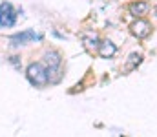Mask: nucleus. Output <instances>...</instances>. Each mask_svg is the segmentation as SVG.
<instances>
[{
	"label": "nucleus",
	"mask_w": 157,
	"mask_h": 137,
	"mask_svg": "<svg viewBox=\"0 0 157 137\" xmlns=\"http://www.w3.org/2000/svg\"><path fill=\"white\" fill-rule=\"evenodd\" d=\"M155 15H157V7H155Z\"/></svg>",
	"instance_id": "obj_10"
},
{
	"label": "nucleus",
	"mask_w": 157,
	"mask_h": 137,
	"mask_svg": "<svg viewBox=\"0 0 157 137\" xmlns=\"http://www.w3.org/2000/svg\"><path fill=\"white\" fill-rule=\"evenodd\" d=\"M40 39H42V35H37L33 29H26V31H22V33L11 35V37H9V42H11V46H22V44H26V42L40 40Z\"/></svg>",
	"instance_id": "obj_3"
},
{
	"label": "nucleus",
	"mask_w": 157,
	"mask_h": 137,
	"mask_svg": "<svg viewBox=\"0 0 157 137\" xmlns=\"http://www.w3.org/2000/svg\"><path fill=\"white\" fill-rule=\"evenodd\" d=\"M150 29H152V26H150V22H146V20H137V22L132 24V33H133L137 39L148 37V35H150Z\"/></svg>",
	"instance_id": "obj_5"
},
{
	"label": "nucleus",
	"mask_w": 157,
	"mask_h": 137,
	"mask_svg": "<svg viewBox=\"0 0 157 137\" xmlns=\"http://www.w3.org/2000/svg\"><path fill=\"white\" fill-rule=\"evenodd\" d=\"M148 7L150 6L146 2H133V4H130V13L135 15V17H143L148 11Z\"/></svg>",
	"instance_id": "obj_8"
},
{
	"label": "nucleus",
	"mask_w": 157,
	"mask_h": 137,
	"mask_svg": "<svg viewBox=\"0 0 157 137\" xmlns=\"http://www.w3.org/2000/svg\"><path fill=\"white\" fill-rule=\"evenodd\" d=\"M46 64H48V75H51V73H55V71H59V68H60V55H59V51H48L46 53Z\"/></svg>",
	"instance_id": "obj_4"
},
{
	"label": "nucleus",
	"mask_w": 157,
	"mask_h": 137,
	"mask_svg": "<svg viewBox=\"0 0 157 137\" xmlns=\"http://www.w3.org/2000/svg\"><path fill=\"white\" fill-rule=\"evenodd\" d=\"M82 42L86 44V48H90V49H99V37L95 35V33H84L82 35Z\"/></svg>",
	"instance_id": "obj_7"
},
{
	"label": "nucleus",
	"mask_w": 157,
	"mask_h": 137,
	"mask_svg": "<svg viewBox=\"0 0 157 137\" xmlns=\"http://www.w3.org/2000/svg\"><path fill=\"white\" fill-rule=\"evenodd\" d=\"M26 75H28V81H29L33 86H39V88L46 86V84L49 82L48 70H46L40 62H33V64H29V66H28Z\"/></svg>",
	"instance_id": "obj_1"
},
{
	"label": "nucleus",
	"mask_w": 157,
	"mask_h": 137,
	"mask_svg": "<svg viewBox=\"0 0 157 137\" xmlns=\"http://www.w3.org/2000/svg\"><path fill=\"white\" fill-rule=\"evenodd\" d=\"M99 55L102 57V59H110V57H113L115 55V51H117V48H115V44H112L110 40L108 42H102V44L99 46Z\"/></svg>",
	"instance_id": "obj_6"
},
{
	"label": "nucleus",
	"mask_w": 157,
	"mask_h": 137,
	"mask_svg": "<svg viewBox=\"0 0 157 137\" xmlns=\"http://www.w3.org/2000/svg\"><path fill=\"white\" fill-rule=\"evenodd\" d=\"M17 22V13L13 9V6L9 2H2L0 4V26L11 28Z\"/></svg>",
	"instance_id": "obj_2"
},
{
	"label": "nucleus",
	"mask_w": 157,
	"mask_h": 137,
	"mask_svg": "<svg viewBox=\"0 0 157 137\" xmlns=\"http://www.w3.org/2000/svg\"><path fill=\"white\" fill-rule=\"evenodd\" d=\"M141 60H143V57H141V55H137V53L130 55V60H128V64H126V71H132V70H135V68L141 64Z\"/></svg>",
	"instance_id": "obj_9"
}]
</instances>
